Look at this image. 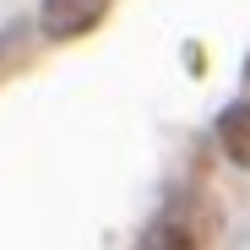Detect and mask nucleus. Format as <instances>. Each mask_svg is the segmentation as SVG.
I'll use <instances>...</instances> for the list:
<instances>
[{
	"label": "nucleus",
	"mask_w": 250,
	"mask_h": 250,
	"mask_svg": "<svg viewBox=\"0 0 250 250\" xmlns=\"http://www.w3.org/2000/svg\"><path fill=\"white\" fill-rule=\"evenodd\" d=\"M104 17H109V0H44L38 27H44V38H82Z\"/></svg>",
	"instance_id": "obj_1"
},
{
	"label": "nucleus",
	"mask_w": 250,
	"mask_h": 250,
	"mask_svg": "<svg viewBox=\"0 0 250 250\" xmlns=\"http://www.w3.org/2000/svg\"><path fill=\"white\" fill-rule=\"evenodd\" d=\"M218 147L239 163V169H250V104L223 109V120H218Z\"/></svg>",
	"instance_id": "obj_2"
},
{
	"label": "nucleus",
	"mask_w": 250,
	"mask_h": 250,
	"mask_svg": "<svg viewBox=\"0 0 250 250\" xmlns=\"http://www.w3.org/2000/svg\"><path fill=\"white\" fill-rule=\"evenodd\" d=\"M142 250H201V234H196L180 212H169V218H158V223L142 234Z\"/></svg>",
	"instance_id": "obj_3"
}]
</instances>
